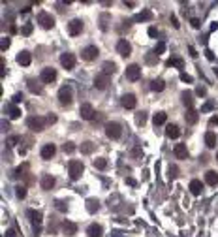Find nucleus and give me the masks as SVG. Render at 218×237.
Instances as JSON below:
<instances>
[{
  "instance_id": "f257e3e1",
  "label": "nucleus",
  "mask_w": 218,
  "mask_h": 237,
  "mask_svg": "<svg viewBox=\"0 0 218 237\" xmlns=\"http://www.w3.org/2000/svg\"><path fill=\"white\" fill-rule=\"evenodd\" d=\"M83 170H85L83 162H79V160H70V164H68V173H70V179L77 181V179L81 177Z\"/></svg>"
},
{
  "instance_id": "f03ea898",
  "label": "nucleus",
  "mask_w": 218,
  "mask_h": 237,
  "mask_svg": "<svg viewBox=\"0 0 218 237\" xmlns=\"http://www.w3.org/2000/svg\"><path fill=\"white\" fill-rule=\"evenodd\" d=\"M26 124H28L30 130L41 132V130H45V126H47L49 122H47V119H43V117H30V119H26Z\"/></svg>"
},
{
  "instance_id": "7ed1b4c3",
  "label": "nucleus",
  "mask_w": 218,
  "mask_h": 237,
  "mask_svg": "<svg viewBox=\"0 0 218 237\" xmlns=\"http://www.w3.org/2000/svg\"><path fill=\"white\" fill-rule=\"evenodd\" d=\"M109 83H111V75H107V73H104V72H100V73L94 75V87H96L98 90H105V89L109 87Z\"/></svg>"
},
{
  "instance_id": "20e7f679",
  "label": "nucleus",
  "mask_w": 218,
  "mask_h": 237,
  "mask_svg": "<svg viewBox=\"0 0 218 237\" xmlns=\"http://www.w3.org/2000/svg\"><path fill=\"white\" fill-rule=\"evenodd\" d=\"M73 100V92H72V87L70 85H64L60 90H58V102L62 105H70Z\"/></svg>"
},
{
  "instance_id": "39448f33",
  "label": "nucleus",
  "mask_w": 218,
  "mask_h": 237,
  "mask_svg": "<svg viewBox=\"0 0 218 237\" xmlns=\"http://www.w3.org/2000/svg\"><path fill=\"white\" fill-rule=\"evenodd\" d=\"M105 136H107L109 139H119V137L122 136L120 124H119V122H107V124H105Z\"/></svg>"
},
{
  "instance_id": "423d86ee",
  "label": "nucleus",
  "mask_w": 218,
  "mask_h": 237,
  "mask_svg": "<svg viewBox=\"0 0 218 237\" xmlns=\"http://www.w3.org/2000/svg\"><path fill=\"white\" fill-rule=\"evenodd\" d=\"M38 24H41V28L49 30V28L55 26V17H53L51 13H47V11H41V13L38 15Z\"/></svg>"
},
{
  "instance_id": "0eeeda50",
  "label": "nucleus",
  "mask_w": 218,
  "mask_h": 237,
  "mask_svg": "<svg viewBox=\"0 0 218 237\" xmlns=\"http://www.w3.org/2000/svg\"><path fill=\"white\" fill-rule=\"evenodd\" d=\"M79 115H81L83 121H92L96 113H94V107H92L88 102H85V104H81V107H79Z\"/></svg>"
},
{
  "instance_id": "6e6552de",
  "label": "nucleus",
  "mask_w": 218,
  "mask_h": 237,
  "mask_svg": "<svg viewBox=\"0 0 218 237\" xmlns=\"http://www.w3.org/2000/svg\"><path fill=\"white\" fill-rule=\"evenodd\" d=\"M98 47L96 45H88V47H85L83 51H81V57H83V60H87V62H92V60H96V57H98Z\"/></svg>"
},
{
  "instance_id": "1a4fd4ad",
  "label": "nucleus",
  "mask_w": 218,
  "mask_h": 237,
  "mask_svg": "<svg viewBox=\"0 0 218 237\" xmlns=\"http://www.w3.org/2000/svg\"><path fill=\"white\" fill-rule=\"evenodd\" d=\"M68 32H70V36H79L83 32V21L81 19H72L70 24H68Z\"/></svg>"
},
{
  "instance_id": "9d476101",
  "label": "nucleus",
  "mask_w": 218,
  "mask_h": 237,
  "mask_svg": "<svg viewBox=\"0 0 218 237\" xmlns=\"http://www.w3.org/2000/svg\"><path fill=\"white\" fill-rule=\"evenodd\" d=\"M139 77H141V68L137 64H130L126 68V79L128 81H137Z\"/></svg>"
},
{
  "instance_id": "9b49d317",
  "label": "nucleus",
  "mask_w": 218,
  "mask_h": 237,
  "mask_svg": "<svg viewBox=\"0 0 218 237\" xmlns=\"http://www.w3.org/2000/svg\"><path fill=\"white\" fill-rule=\"evenodd\" d=\"M60 64H62V68L72 70V68L75 66V55H72V53H64V55H60Z\"/></svg>"
},
{
  "instance_id": "f8f14e48",
  "label": "nucleus",
  "mask_w": 218,
  "mask_h": 237,
  "mask_svg": "<svg viewBox=\"0 0 218 237\" xmlns=\"http://www.w3.org/2000/svg\"><path fill=\"white\" fill-rule=\"evenodd\" d=\"M40 79H41V83H53V81L56 79V72H55L53 68H43Z\"/></svg>"
},
{
  "instance_id": "ddd939ff",
  "label": "nucleus",
  "mask_w": 218,
  "mask_h": 237,
  "mask_svg": "<svg viewBox=\"0 0 218 237\" xmlns=\"http://www.w3.org/2000/svg\"><path fill=\"white\" fill-rule=\"evenodd\" d=\"M117 51H119L122 57H130V53H132V45H130V41H128V40H119V43H117Z\"/></svg>"
},
{
  "instance_id": "4468645a",
  "label": "nucleus",
  "mask_w": 218,
  "mask_h": 237,
  "mask_svg": "<svg viewBox=\"0 0 218 237\" xmlns=\"http://www.w3.org/2000/svg\"><path fill=\"white\" fill-rule=\"evenodd\" d=\"M55 153H56V147H55L53 143H47V145L41 147V153H40V154H41L43 160H51V158L55 156Z\"/></svg>"
},
{
  "instance_id": "2eb2a0df",
  "label": "nucleus",
  "mask_w": 218,
  "mask_h": 237,
  "mask_svg": "<svg viewBox=\"0 0 218 237\" xmlns=\"http://www.w3.org/2000/svg\"><path fill=\"white\" fill-rule=\"evenodd\" d=\"M120 104H122V107H126V109H134V107L137 105V100H136L134 94H124L122 100H120Z\"/></svg>"
},
{
  "instance_id": "dca6fc26",
  "label": "nucleus",
  "mask_w": 218,
  "mask_h": 237,
  "mask_svg": "<svg viewBox=\"0 0 218 237\" xmlns=\"http://www.w3.org/2000/svg\"><path fill=\"white\" fill-rule=\"evenodd\" d=\"M62 232L68 237L75 235V234H77V224H75V222H70V220H64V222H62Z\"/></svg>"
},
{
  "instance_id": "f3484780",
  "label": "nucleus",
  "mask_w": 218,
  "mask_h": 237,
  "mask_svg": "<svg viewBox=\"0 0 218 237\" xmlns=\"http://www.w3.org/2000/svg\"><path fill=\"white\" fill-rule=\"evenodd\" d=\"M173 154H175L177 158H181V160L188 158V149H186V145H183V143L175 145V149H173Z\"/></svg>"
},
{
  "instance_id": "a211bd4d",
  "label": "nucleus",
  "mask_w": 218,
  "mask_h": 237,
  "mask_svg": "<svg viewBox=\"0 0 218 237\" xmlns=\"http://www.w3.org/2000/svg\"><path fill=\"white\" fill-rule=\"evenodd\" d=\"M17 62H19L21 66H28V64L32 62V55H30L28 51H21V53L17 55Z\"/></svg>"
},
{
  "instance_id": "6ab92c4d",
  "label": "nucleus",
  "mask_w": 218,
  "mask_h": 237,
  "mask_svg": "<svg viewBox=\"0 0 218 237\" xmlns=\"http://www.w3.org/2000/svg\"><path fill=\"white\" fill-rule=\"evenodd\" d=\"M166 136L171 137V139H177V137L181 136L179 126H177V124H167V126H166Z\"/></svg>"
},
{
  "instance_id": "aec40b11",
  "label": "nucleus",
  "mask_w": 218,
  "mask_h": 237,
  "mask_svg": "<svg viewBox=\"0 0 218 237\" xmlns=\"http://www.w3.org/2000/svg\"><path fill=\"white\" fill-rule=\"evenodd\" d=\"M151 19H152V11H151V9H143L141 13H137V15L134 17L136 23H145V21H151Z\"/></svg>"
},
{
  "instance_id": "412c9836",
  "label": "nucleus",
  "mask_w": 218,
  "mask_h": 237,
  "mask_svg": "<svg viewBox=\"0 0 218 237\" xmlns=\"http://www.w3.org/2000/svg\"><path fill=\"white\" fill-rule=\"evenodd\" d=\"M201 190H203V183H201L199 179L190 181V192H192L194 196H199V194H201Z\"/></svg>"
},
{
  "instance_id": "4be33fe9",
  "label": "nucleus",
  "mask_w": 218,
  "mask_h": 237,
  "mask_svg": "<svg viewBox=\"0 0 218 237\" xmlns=\"http://www.w3.org/2000/svg\"><path fill=\"white\" fill-rule=\"evenodd\" d=\"M102 234H104V230H102L100 224H90L88 230H87V235L88 237H102Z\"/></svg>"
},
{
  "instance_id": "5701e85b",
  "label": "nucleus",
  "mask_w": 218,
  "mask_h": 237,
  "mask_svg": "<svg viewBox=\"0 0 218 237\" xmlns=\"http://www.w3.org/2000/svg\"><path fill=\"white\" fill-rule=\"evenodd\" d=\"M181 98H183V104H184L188 109H192V105H194V94H192L190 90H184V92L181 94Z\"/></svg>"
},
{
  "instance_id": "b1692460",
  "label": "nucleus",
  "mask_w": 218,
  "mask_h": 237,
  "mask_svg": "<svg viewBox=\"0 0 218 237\" xmlns=\"http://www.w3.org/2000/svg\"><path fill=\"white\" fill-rule=\"evenodd\" d=\"M55 186V177L53 175H43L41 177V188L43 190H51Z\"/></svg>"
},
{
  "instance_id": "393cba45",
  "label": "nucleus",
  "mask_w": 218,
  "mask_h": 237,
  "mask_svg": "<svg viewBox=\"0 0 218 237\" xmlns=\"http://www.w3.org/2000/svg\"><path fill=\"white\" fill-rule=\"evenodd\" d=\"M216 141H218V139H216V134L209 130V132L205 134V145H207L209 149H215V147H216Z\"/></svg>"
},
{
  "instance_id": "a878e982",
  "label": "nucleus",
  "mask_w": 218,
  "mask_h": 237,
  "mask_svg": "<svg viewBox=\"0 0 218 237\" xmlns=\"http://www.w3.org/2000/svg\"><path fill=\"white\" fill-rule=\"evenodd\" d=\"M184 119H186V122H190V124H196V122H198V119H199V113H198V111L192 107V109H188V111H186Z\"/></svg>"
},
{
  "instance_id": "bb28decb",
  "label": "nucleus",
  "mask_w": 218,
  "mask_h": 237,
  "mask_svg": "<svg viewBox=\"0 0 218 237\" xmlns=\"http://www.w3.org/2000/svg\"><path fill=\"white\" fill-rule=\"evenodd\" d=\"M205 183L211 185V186H216L218 185V173L216 171H207V173H205Z\"/></svg>"
},
{
  "instance_id": "cd10ccee",
  "label": "nucleus",
  "mask_w": 218,
  "mask_h": 237,
  "mask_svg": "<svg viewBox=\"0 0 218 237\" xmlns=\"http://www.w3.org/2000/svg\"><path fill=\"white\" fill-rule=\"evenodd\" d=\"M151 89H152L154 92H162V90L166 89L164 79H154V81H151Z\"/></svg>"
},
{
  "instance_id": "c85d7f7f",
  "label": "nucleus",
  "mask_w": 218,
  "mask_h": 237,
  "mask_svg": "<svg viewBox=\"0 0 218 237\" xmlns=\"http://www.w3.org/2000/svg\"><path fill=\"white\" fill-rule=\"evenodd\" d=\"M154 126H162V124H166V121H167V115L164 113V111H158L156 115H154Z\"/></svg>"
},
{
  "instance_id": "c756f323",
  "label": "nucleus",
  "mask_w": 218,
  "mask_h": 237,
  "mask_svg": "<svg viewBox=\"0 0 218 237\" xmlns=\"http://www.w3.org/2000/svg\"><path fill=\"white\" fill-rule=\"evenodd\" d=\"M94 147H96V145H94L92 141H85V143H81V147H79V149H81V153H83V154H90V153L94 151Z\"/></svg>"
},
{
  "instance_id": "7c9ffc66",
  "label": "nucleus",
  "mask_w": 218,
  "mask_h": 237,
  "mask_svg": "<svg viewBox=\"0 0 218 237\" xmlns=\"http://www.w3.org/2000/svg\"><path fill=\"white\" fill-rule=\"evenodd\" d=\"M102 70H104V73L109 75V73H115V72H117V66H115V62H109V60H107V62H104Z\"/></svg>"
},
{
  "instance_id": "2f4dec72",
  "label": "nucleus",
  "mask_w": 218,
  "mask_h": 237,
  "mask_svg": "<svg viewBox=\"0 0 218 237\" xmlns=\"http://www.w3.org/2000/svg\"><path fill=\"white\" fill-rule=\"evenodd\" d=\"M87 211H88V213H96V211H98V200L88 198V200H87Z\"/></svg>"
},
{
  "instance_id": "473e14b6",
  "label": "nucleus",
  "mask_w": 218,
  "mask_h": 237,
  "mask_svg": "<svg viewBox=\"0 0 218 237\" xmlns=\"http://www.w3.org/2000/svg\"><path fill=\"white\" fill-rule=\"evenodd\" d=\"M28 90H30V92L40 94V92H41V87L38 85V81H36V79H28Z\"/></svg>"
},
{
  "instance_id": "72a5a7b5",
  "label": "nucleus",
  "mask_w": 218,
  "mask_h": 237,
  "mask_svg": "<svg viewBox=\"0 0 218 237\" xmlns=\"http://www.w3.org/2000/svg\"><path fill=\"white\" fill-rule=\"evenodd\" d=\"M8 115H9V119H19L21 117V109L17 105H9L8 107Z\"/></svg>"
},
{
  "instance_id": "f704fd0d",
  "label": "nucleus",
  "mask_w": 218,
  "mask_h": 237,
  "mask_svg": "<svg viewBox=\"0 0 218 237\" xmlns=\"http://www.w3.org/2000/svg\"><path fill=\"white\" fill-rule=\"evenodd\" d=\"M167 66H175V68H183L184 66V62H183V58H179V57H173V58H169L167 60Z\"/></svg>"
},
{
  "instance_id": "c9c22d12",
  "label": "nucleus",
  "mask_w": 218,
  "mask_h": 237,
  "mask_svg": "<svg viewBox=\"0 0 218 237\" xmlns=\"http://www.w3.org/2000/svg\"><path fill=\"white\" fill-rule=\"evenodd\" d=\"M94 168H96V170H105V168H107V160L102 158V156L96 158V160H94Z\"/></svg>"
},
{
  "instance_id": "e433bc0d",
  "label": "nucleus",
  "mask_w": 218,
  "mask_h": 237,
  "mask_svg": "<svg viewBox=\"0 0 218 237\" xmlns=\"http://www.w3.org/2000/svg\"><path fill=\"white\" fill-rule=\"evenodd\" d=\"M107 21H109V13H102V17H100V28L102 30H107Z\"/></svg>"
},
{
  "instance_id": "4c0bfd02",
  "label": "nucleus",
  "mask_w": 218,
  "mask_h": 237,
  "mask_svg": "<svg viewBox=\"0 0 218 237\" xmlns=\"http://www.w3.org/2000/svg\"><path fill=\"white\" fill-rule=\"evenodd\" d=\"M28 217H30L36 224H40V222H41V213H40V211H28Z\"/></svg>"
},
{
  "instance_id": "58836bf2",
  "label": "nucleus",
  "mask_w": 218,
  "mask_h": 237,
  "mask_svg": "<svg viewBox=\"0 0 218 237\" xmlns=\"http://www.w3.org/2000/svg\"><path fill=\"white\" fill-rule=\"evenodd\" d=\"M136 122H137L139 126H143V124L147 122V113H143V111L137 113V115H136Z\"/></svg>"
},
{
  "instance_id": "ea45409f",
  "label": "nucleus",
  "mask_w": 218,
  "mask_h": 237,
  "mask_svg": "<svg viewBox=\"0 0 218 237\" xmlns=\"http://www.w3.org/2000/svg\"><path fill=\"white\" fill-rule=\"evenodd\" d=\"M32 30H34V26H32L30 23H26V24L23 26V30H21V32H23L24 36H30V34H32Z\"/></svg>"
},
{
  "instance_id": "a19ab883",
  "label": "nucleus",
  "mask_w": 218,
  "mask_h": 237,
  "mask_svg": "<svg viewBox=\"0 0 218 237\" xmlns=\"http://www.w3.org/2000/svg\"><path fill=\"white\" fill-rule=\"evenodd\" d=\"M164 51H166V43H164V41H160V43L156 45V49H154V55L158 57V55H162Z\"/></svg>"
},
{
  "instance_id": "79ce46f5",
  "label": "nucleus",
  "mask_w": 218,
  "mask_h": 237,
  "mask_svg": "<svg viewBox=\"0 0 218 237\" xmlns=\"http://www.w3.org/2000/svg\"><path fill=\"white\" fill-rule=\"evenodd\" d=\"M62 149H64V153H73V151H75V145H73L72 141H68V143L62 145Z\"/></svg>"
},
{
  "instance_id": "37998d69",
  "label": "nucleus",
  "mask_w": 218,
  "mask_h": 237,
  "mask_svg": "<svg viewBox=\"0 0 218 237\" xmlns=\"http://www.w3.org/2000/svg\"><path fill=\"white\" fill-rule=\"evenodd\" d=\"M15 190H17V192H15V194H17V198H21V200L26 196V188H24V186H17Z\"/></svg>"
},
{
  "instance_id": "c03bdc74",
  "label": "nucleus",
  "mask_w": 218,
  "mask_h": 237,
  "mask_svg": "<svg viewBox=\"0 0 218 237\" xmlns=\"http://www.w3.org/2000/svg\"><path fill=\"white\" fill-rule=\"evenodd\" d=\"M215 109V102H207L205 105H201V111H213Z\"/></svg>"
},
{
  "instance_id": "a18cd8bd",
  "label": "nucleus",
  "mask_w": 218,
  "mask_h": 237,
  "mask_svg": "<svg viewBox=\"0 0 218 237\" xmlns=\"http://www.w3.org/2000/svg\"><path fill=\"white\" fill-rule=\"evenodd\" d=\"M181 81H184V83H192V75H188V73H181Z\"/></svg>"
},
{
  "instance_id": "49530a36",
  "label": "nucleus",
  "mask_w": 218,
  "mask_h": 237,
  "mask_svg": "<svg viewBox=\"0 0 218 237\" xmlns=\"http://www.w3.org/2000/svg\"><path fill=\"white\" fill-rule=\"evenodd\" d=\"M149 36H151V38H156V36H158V28L149 26Z\"/></svg>"
},
{
  "instance_id": "de8ad7c7",
  "label": "nucleus",
  "mask_w": 218,
  "mask_h": 237,
  "mask_svg": "<svg viewBox=\"0 0 218 237\" xmlns=\"http://www.w3.org/2000/svg\"><path fill=\"white\" fill-rule=\"evenodd\" d=\"M0 47H2V51H6L9 47V38H2V45Z\"/></svg>"
},
{
  "instance_id": "09e8293b",
  "label": "nucleus",
  "mask_w": 218,
  "mask_h": 237,
  "mask_svg": "<svg viewBox=\"0 0 218 237\" xmlns=\"http://www.w3.org/2000/svg\"><path fill=\"white\" fill-rule=\"evenodd\" d=\"M190 24H192L194 28H199V19H196V17H194V19H190Z\"/></svg>"
},
{
  "instance_id": "8fccbe9b",
  "label": "nucleus",
  "mask_w": 218,
  "mask_h": 237,
  "mask_svg": "<svg viewBox=\"0 0 218 237\" xmlns=\"http://www.w3.org/2000/svg\"><path fill=\"white\" fill-rule=\"evenodd\" d=\"M205 92H207V90H205L203 87H198V89H196V94H198V96H205Z\"/></svg>"
},
{
  "instance_id": "3c124183",
  "label": "nucleus",
  "mask_w": 218,
  "mask_h": 237,
  "mask_svg": "<svg viewBox=\"0 0 218 237\" xmlns=\"http://www.w3.org/2000/svg\"><path fill=\"white\" fill-rule=\"evenodd\" d=\"M175 173H177V168H175V166H173V168H169V179H175V177H177Z\"/></svg>"
},
{
  "instance_id": "603ef678",
  "label": "nucleus",
  "mask_w": 218,
  "mask_h": 237,
  "mask_svg": "<svg viewBox=\"0 0 218 237\" xmlns=\"http://www.w3.org/2000/svg\"><path fill=\"white\" fill-rule=\"evenodd\" d=\"M21 100H23V94H15L13 96V104H19Z\"/></svg>"
},
{
  "instance_id": "864d4df0",
  "label": "nucleus",
  "mask_w": 218,
  "mask_h": 237,
  "mask_svg": "<svg viewBox=\"0 0 218 237\" xmlns=\"http://www.w3.org/2000/svg\"><path fill=\"white\" fill-rule=\"evenodd\" d=\"M47 122H49V124H53V122H56V117H55V115L51 113V115L47 117Z\"/></svg>"
},
{
  "instance_id": "5fc2aeb1",
  "label": "nucleus",
  "mask_w": 218,
  "mask_h": 237,
  "mask_svg": "<svg viewBox=\"0 0 218 237\" xmlns=\"http://www.w3.org/2000/svg\"><path fill=\"white\" fill-rule=\"evenodd\" d=\"M56 207H58V211H66V205H64V202H56Z\"/></svg>"
},
{
  "instance_id": "6e6d98bb",
  "label": "nucleus",
  "mask_w": 218,
  "mask_h": 237,
  "mask_svg": "<svg viewBox=\"0 0 218 237\" xmlns=\"http://www.w3.org/2000/svg\"><path fill=\"white\" fill-rule=\"evenodd\" d=\"M209 124H211V126L218 124V117H211V119H209Z\"/></svg>"
},
{
  "instance_id": "4d7b16f0",
  "label": "nucleus",
  "mask_w": 218,
  "mask_h": 237,
  "mask_svg": "<svg viewBox=\"0 0 218 237\" xmlns=\"http://www.w3.org/2000/svg\"><path fill=\"white\" fill-rule=\"evenodd\" d=\"M17 141H19V137H15V136H13V137H9V139H8V143H9V145H15V143H17Z\"/></svg>"
},
{
  "instance_id": "13d9d810",
  "label": "nucleus",
  "mask_w": 218,
  "mask_h": 237,
  "mask_svg": "<svg viewBox=\"0 0 218 237\" xmlns=\"http://www.w3.org/2000/svg\"><path fill=\"white\" fill-rule=\"evenodd\" d=\"M188 51H190V55H192V57H198V51H196V49H194V47H192V45H190V47H188Z\"/></svg>"
},
{
  "instance_id": "bf43d9fd",
  "label": "nucleus",
  "mask_w": 218,
  "mask_h": 237,
  "mask_svg": "<svg viewBox=\"0 0 218 237\" xmlns=\"http://www.w3.org/2000/svg\"><path fill=\"white\" fill-rule=\"evenodd\" d=\"M205 55H207V58H209V60H213V58H215V55H213V51H209V49L205 51Z\"/></svg>"
},
{
  "instance_id": "052dcab7",
  "label": "nucleus",
  "mask_w": 218,
  "mask_h": 237,
  "mask_svg": "<svg viewBox=\"0 0 218 237\" xmlns=\"http://www.w3.org/2000/svg\"><path fill=\"white\" fill-rule=\"evenodd\" d=\"M171 23H173V26H175V28H179V26H181V24H179V21H177L175 17H171Z\"/></svg>"
},
{
  "instance_id": "680f3d73",
  "label": "nucleus",
  "mask_w": 218,
  "mask_h": 237,
  "mask_svg": "<svg viewBox=\"0 0 218 237\" xmlns=\"http://www.w3.org/2000/svg\"><path fill=\"white\" fill-rule=\"evenodd\" d=\"M218 28V23L216 21H215V23H211V32H213V30H216Z\"/></svg>"
},
{
  "instance_id": "e2e57ef3",
  "label": "nucleus",
  "mask_w": 218,
  "mask_h": 237,
  "mask_svg": "<svg viewBox=\"0 0 218 237\" xmlns=\"http://www.w3.org/2000/svg\"><path fill=\"white\" fill-rule=\"evenodd\" d=\"M126 183H128V185H132V186H134V185H136V181H134V179H132V177H128V179H126Z\"/></svg>"
},
{
  "instance_id": "0e129e2a",
  "label": "nucleus",
  "mask_w": 218,
  "mask_h": 237,
  "mask_svg": "<svg viewBox=\"0 0 218 237\" xmlns=\"http://www.w3.org/2000/svg\"><path fill=\"white\" fill-rule=\"evenodd\" d=\"M6 237H13V232H8V234H6Z\"/></svg>"
},
{
  "instance_id": "69168bd1",
  "label": "nucleus",
  "mask_w": 218,
  "mask_h": 237,
  "mask_svg": "<svg viewBox=\"0 0 218 237\" xmlns=\"http://www.w3.org/2000/svg\"><path fill=\"white\" fill-rule=\"evenodd\" d=\"M215 73H216V77H218V68H215Z\"/></svg>"
},
{
  "instance_id": "338daca9",
  "label": "nucleus",
  "mask_w": 218,
  "mask_h": 237,
  "mask_svg": "<svg viewBox=\"0 0 218 237\" xmlns=\"http://www.w3.org/2000/svg\"><path fill=\"white\" fill-rule=\"evenodd\" d=\"M216 160H218V153H216Z\"/></svg>"
}]
</instances>
